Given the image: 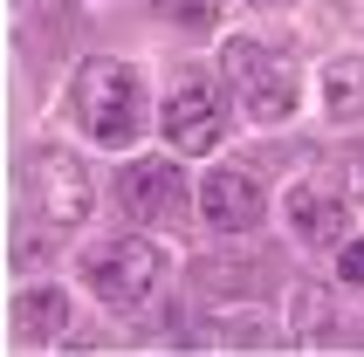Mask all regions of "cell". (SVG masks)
I'll use <instances>...</instances> for the list:
<instances>
[{"instance_id": "cell-1", "label": "cell", "mask_w": 364, "mask_h": 357, "mask_svg": "<svg viewBox=\"0 0 364 357\" xmlns=\"http://www.w3.org/2000/svg\"><path fill=\"white\" fill-rule=\"evenodd\" d=\"M69 110H76V124H82L97 144L124 151V144L138 138V124H144L138 69L117 62V55H90V62L76 69V82H69Z\"/></svg>"}, {"instance_id": "cell-4", "label": "cell", "mask_w": 364, "mask_h": 357, "mask_svg": "<svg viewBox=\"0 0 364 357\" xmlns=\"http://www.w3.org/2000/svg\"><path fill=\"white\" fill-rule=\"evenodd\" d=\"M220 76H227V90L247 103L255 124H282L289 110H296V69L275 62V48H262V41H227L220 48Z\"/></svg>"}, {"instance_id": "cell-5", "label": "cell", "mask_w": 364, "mask_h": 357, "mask_svg": "<svg viewBox=\"0 0 364 357\" xmlns=\"http://www.w3.org/2000/svg\"><path fill=\"white\" fill-rule=\"evenodd\" d=\"M117 206L131 220H179L186 213V178L165 159H131L117 172Z\"/></svg>"}, {"instance_id": "cell-9", "label": "cell", "mask_w": 364, "mask_h": 357, "mask_svg": "<svg viewBox=\"0 0 364 357\" xmlns=\"http://www.w3.org/2000/svg\"><path fill=\"white\" fill-rule=\"evenodd\" d=\"M14 337L28 343V351L62 343L69 337V296H62V289H28V296L14 302Z\"/></svg>"}, {"instance_id": "cell-16", "label": "cell", "mask_w": 364, "mask_h": 357, "mask_svg": "<svg viewBox=\"0 0 364 357\" xmlns=\"http://www.w3.org/2000/svg\"><path fill=\"white\" fill-rule=\"evenodd\" d=\"M255 7H289V0H255Z\"/></svg>"}, {"instance_id": "cell-6", "label": "cell", "mask_w": 364, "mask_h": 357, "mask_svg": "<svg viewBox=\"0 0 364 357\" xmlns=\"http://www.w3.org/2000/svg\"><path fill=\"white\" fill-rule=\"evenodd\" d=\"M227 131V103L220 90H206L200 76H186L172 97H165V138L179 144V151H213Z\"/></svg>"}, {"instance_id": "cell-7", "label": "cell", "mask_w": 364, "mask_h": 357, "mask_svg": "<svg viewBox=\"0 0 364 357\" xmlns=\"http://www.w3.org/2000/svg\"><path fill=\"white\" fill-rule=\"evenodd\" d=\"M200 213L213 220L220 234H255L262 213H268V193L241 172V165H213V172L200 178Z\"/></svg>"}, {"instance_id": "cell-11", "label": "cell", "mask_w": 364, "mask_h": 357, "mask_svg": "<svg viewBox=\"0 0 364 357\" xmlns=\"http://www.w3.org/2000/svg\"><path fill=\"white\" fill-rule=\"evenodd\" d=\"M323 316H337L323 302V289H296V343H303V351H323V343L337 337V323H323Z\"/></svg>"}, {"instance_id": "cell-2", "label": "cell", "mask_w": 364, "mask_h": 357, "mask_svg": "<svg viewBox=\"0 0 364 357\" xmlns=\"http://www.w3.org/2000/svg\"><path fill=\"white\" fill-rule=\"evenodd\" d=\"M82 275H90V289L110 309H144L165 282V247L144 240V234H124V240H110V247H97L82 261Z\"/></svg>"}, {"instance_id": "cell-15", "label": "cell", "mask_w": 364, "mask_h": 357, "mask_svg": "<svg viewBox=\"0 0 364 357\" xmlns=\"http://www.w3.org/2000/svg\"><path fill=\"white\" fill-rule=\"evenodd\" d=\"M344 282H364V240H344V261H337Z\"/></svg>"}, {"instance_id": "cell-14", "label": "cell", "mask_w": 364, "mask_h": 357, "mask_svg": "<svg viewBox=\"0 0 364 357\" xmlns=\"http://www.w3.org/2000/svg\"><path fill=\"white\" fill-rule=\"evenodd\" d=\"M344 199H350V213H364V144L350 151V165H344Z\"/></svg>"}, {"instance_id": "cell-8", "label": "cell", "mask_w": 364, "mask_h": 357, "mask_svg": "<svg viewBox=\"0 0 364 357\" xmlns=\"http://www.w3.org/2000/svg\"><path fill=\"white\" fill-rule=\"evenodd\" d=\"M289 227H296V240H309V247H344L350 199L337 193V186H323V178H296V186H289Z\"/></svg>"}, {"instance_id": "cell-3", "label": "cell", "mask_w": 364, "mask_h": 357, "mask_svg": "<svg viewBox=\"0 0 364 357\" xmlns=\"http://www.w3.org/2000/svg\"><path fill=\"white\" fill-rule=\"evenodd\" d=\"M21 186H28V206H35L48 227H82L90 206H97L82 159H76V151H62V144H35L28 165H21Z\"/></svg>"}, {"instance_id": "cell-10", "label": "cell", "mask_w": 364, "mask_h": 357, "mask_svg": "<svg viewBox=\"0 0 364 357\" xmlns=\"http://www.w3.org/2000/svg\"><path fill=\"white\" fill-rule=\"evenodd\" d=\"M323 117L330 124H358L364 117V55H344L323 69Z\"/></svg>"}, {"instance_id": "cell-13", "label": "cell", "mask_w": 364, "mask_h": 357, "mask_svg": "<svg viewBox=\"0 0 364 357\" xmlns=\"http://www.w3.org/2000/svg\"><path fill=\"white\" fill-rule=\"evenodd\" d=\"M159 14L179 28H220V0H159Z\"/></svg>"}, {"instance_id": "cell-12", "label": "cell", "mask_w": 364, "mask_h": 357, "mask_svg": "<svg viewBox=\"0 0 364 357\" xmlns=\"http://www.w3.org/2000/svg\"><path fill=\"white\" fill-rule=\"evenodd\" d=\"M41 261H55V234H41L35 220H21L14 227V268H41Z\"/></svg>"}]
</instances>
